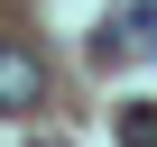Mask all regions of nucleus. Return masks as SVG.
<instances>
[{"label":"nucleus","mask_w":157,"mask_h":147,"mask_svg":"<svg viewBox=\"0 0 157 147\" xmlns=\"http://www.w3.org/2000/svg\"><path fill=\"white\" fill-rule=\"evenodd\" d=\"M28 147H65V138H28Z\"/></svg>","instance_id":"nucleus-4"},{"label":"nucleus","mask_w":157,"mask_h":147,"mask_svg":"<svg viewBox=\"0 0 157 147\" xmlns=\"http://www.w3.org/2000/svg\"><path fill=\"white\" fill-rule=\"evenodd\" d=\"M46 101V64H37V46H19V37H0V110H37Z\"/></svg>","instance_id":"nucleus-2"},{"label":"nucleus","mask_w":157,"mask_h":147,"mask_svg":"<svg viewBox=\"0 0 157 147\" xmlns=\"http://www.w3.org/2000/svg\"><path fill=\"white\" fill-rule=\"evenodd\" d=\"M93 55H102V64H148V55H157V0H129L120 28L93 37Z\"/></svg>","instance_id":"nucleus-1"},{"label":"nucleus","mask_w":157,"mask_h":147,"mask_svg":"<svg viewBox=\"0 0 157 147\" xmlns=\"http://www.w3.org/2000/svg\"><path fill=\"white\" fill-rule=\"evenodd\" d=\"M120 138H129V147H157V101H129V110H120Z\"/></svg>","instance_id":"nucleus-3"}]
</instances>
